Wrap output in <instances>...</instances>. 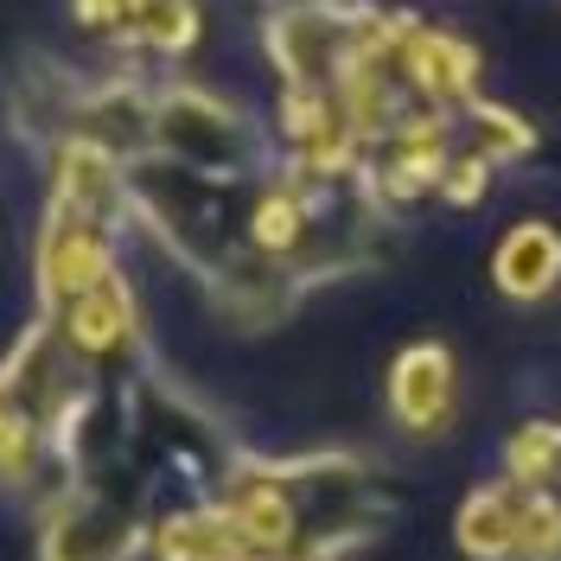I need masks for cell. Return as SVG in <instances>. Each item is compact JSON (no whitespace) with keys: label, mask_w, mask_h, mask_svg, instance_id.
Segmentation results:
<instances>
[{"label":"cell","mask_w":561,"mask_h":561,"mask_svg":"<svg viewBox=\"0 0 561 561\" xmlns=\"http://www.w3.org/2000/svg\"><path fill=\"white\" fill-rule=\"evenodd\" d=\"M153 160H173L210 179H262L275 167L262 115L217 96L205 83H153Z\"/></svg>","instance_id":"6da1fadb"},{"label":"cell","mask_w":561,"mask_h":561,"mask_svg":"<svg viewBox=\"0 0 561 561\" xmlns=\"http://www.w3.org/2000/svg\"><path fill=\"white\" fill-rule=\"evenodd\" d=\"M122 275L115 262V230L83 217V210L45 198V217H38V237H33V294H38V313H65L77 307L83 294H96Z\"/></svg>","instance_id":"7a4b0ae2"},{"label":"cell","mask_w":561,"mask_h":561,"mask_svg":"<svg viewBox=\"0 0 561 561\" xmlns=\"http://www.w3.org/2000/svg\"><path fill=\"white\" fill-rule=\"evenodd\" d=\"M147 536L153 529L140 524V511L108 504L96 485L77 479L38 517V561H128Z\"/></svg>","instance_id":"3957f363"},{"label":"cell","mask_w":561,"mask_h":561,"mask_svg":"<svg viewBox=\"0 0 561 561\" xmlns=\"http://www.w3.org/2000/svg\"><path fill=\"white\" fill-rule=\"evenodd\" d=\"M205 294L217 319H230L237 332H262V325H275V319L294 313V300L307 294V280L294 262H280V255H262V249H237L230 262H217L205 275Z\"/></svg>","instance_id":"277c9868"},{"label":"cell","mask_w":561,"mask_h":561,"mask_svg":"<svg viewBox=\"0 0 561 561\" xmlns=\"http://www.w3.org/2000/svg\"><path fill=\"white\" fill-rule=\"evenodd\" d=\"M454 351L447 345H409L389 364V409L402 421V434L434 440L454 427Z\"/></svg>","instance_id":"5b68a950"},{"label":"cell","mask_w":561,"mask_h":561,"mask_svg":"<svg viewBox=\"0 0 561 561\" xmlns=\"http://www.w3.org/2000/svg\"><path fill=\"white\" fill-rule=\"evenodd\" d=\"M58 319V332H65V345L96 370V364H115V357H128V351H140V307L135 294H128V280L115 275L108 287H96V294H83L77 307H65Z\"/></svg>","instance_id":"8992f818"},{"label":"cell","mask_w":561,"mask_h":561,"mask_svg":"<svg viewBox=\"0 0 561 561\" xmlns=\"http://www.w3.org/2000/svg\"><path fill=\"white\" fill-rule=\"evenodd\" d=\"M491 280L504 300H549L561 287V230L542 217H524L517 230H504V243L491 255Z\"/></svg>","instance_id":"52a82bcc"},{"label":"cell","mask_w":561,"mask_h":561,"mask_svg":"<svg viewBox=\"0 0 561 561\" xmlns=\"http://www.w3.org/2000/svg\"><path fill=\"white\" fill-rule=\"evenodd\" d=\"M409 83H415L421 103L466 108L472 83H479V45L447 33V26H421L415 45H409Z\"/></svg>","instance_id":"ba28073f"},{"label":"cell","mask_w":561,"mask_h":561,"mask_svg":"<svg viewBox=\"0 0 561 561\" xmlns=\"http://www.w3.org/2000/svg\"><path fill=\"white\" fill-rule=\"evenodd\" d=\"M524 497L529 491L517 479L479 485L454 517V542L466 549V561H511L517 556V524H524Z\"/></svg>","instance_id":"9c48e42d"},{"label":"cell","mask_w":561,"mask_h":561,"mask_svg":"<svg viewBox=\"0 0 561 561\" xmlns=\"http://www.w3.org/2000/svg\"><path fill=\"white\" fill-rule=\"evenodd\" d=\"M147 549H153V561H255L249 542L237 536V524H230L217 504L160 517L153 536H147Z\"/></svg>","instance_id":"30bf717a"},{"label":"cell","mask_w":561,"mask_h":561,"mask_svg":"<svg viewBox=\"0 0 561 561\" xmlns=\"http://www.w3.org/2000/svg\"><path fill=\"white\" fill-rule=\"evenodd\" d=\"M205 33L198 0H135L128 20V51H153V58H192V45Z\"/></svg>","instance_id":"8fae6325"},{"label":"cell","mask_w":561,"mask_h":561,"mask_svg":"<svg viewBox=\"0 0 561 561\" xmlns=\"http://www.w3.org/2000/svg\"><path fill=\"white\" fill-rule=\"evenodd\" d=\"M459 135H466V153H479L491 167H511V160H524L529 147H536V128H529L524 115L504 103H485V96H472V103L459 108Z\"/></svg>","instance_id":"7c38bea8"},{"label":"cell","mask_w":561,"mask_h":561,"mask_svg":"<svg viewBox=\"0 0 561 561\" xmlns=\"http://www.w3.org/2000/svg\"><path fill=\"white\" fill-rule=\"evenodd\" d=\"M511 479L524 491H556L561 479V427L556 421H524L517 434H511Z\"/></svg>","instance_id":"4fadbf2b"},{"label":"cell","mask_w":561,"mask_h":561,"mask_svg":"<svg viewBox=\"0 0 561 561\" xmlns=\"http://www.w3.org/2000/svg\"><path fill=\"white\" fill-rule=\"evenodd\" d=\"M511 561H561V497L556 491H529L524 524H517V556Z\"/></svg>","instance_id":"5bb4252c"},{"label":"cell","mask_w":561,"mask_h":561,"mask_svg":"<svg viewBox=\"0 0 561 561\" xmlns=\"http://www.w3.org/2000/svg\"><path fill=\"white\" fill-rule=\"evenodd\" d=\"M491 160H479V153H466V147H454V160H447V173H440V205H454V210H472L479 198L491 192Z\"/></svg>","instance_id":"9a60e30c"},{"label":"cell","mask_w":561,"mask_h":561,"mask_svg":"<svg viewBox=\"0 0 561 561\" xmlns=\"http://www.w3.org/2000/svg\"><path fill=\"white\" fill-rule=\"evenodd\" d=\"M70 13H77V26H83V33H96V38H108V45H122V51H128L135 0H70Z\"/></svg>","instance_id":"2e32d148"}]
</instances>
